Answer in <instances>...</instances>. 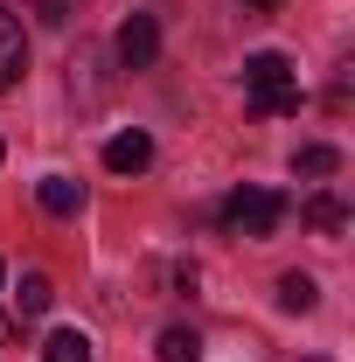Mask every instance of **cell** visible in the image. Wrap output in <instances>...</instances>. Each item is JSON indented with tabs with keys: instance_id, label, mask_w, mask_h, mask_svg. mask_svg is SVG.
Returning <instances> with one entry per match:
<instances>
[{
	"instance_id": "obj_1",
	"label": "cell",
	"mask_w": 355,
	"mask_h": 362,
	"mask_svg": "<svg viewBox=\"0 0 355 362\" xmlns=\"http://www.w3.org/2000/svg\"><path fill=\"white\" fill-rule=\"evenodd\" d=\"M244 98L265 112V119H293L300 112V70L279 56V49H258L244 63Z\"/></svg>"
},
{
	"instance_id": "obj_2",
	"label": "cell",
	"mask_w": 355,
	"mask_h": 362,
	"mask_svg": "<svg viewBox=\"0 0 355 362\" xmlns=\"http://www.w3.org/2000/svg\"><path fill=\"white\" fill-rule=\"evenodd\" d=\"M216 223L230 230V237H272V230L286 223V195L279 188H237V195H223V209H216Z\"/></svg>"
},
{
	"instance_id": "obj_3",
	"label": "cell",
	"mask_w": 355,
	"mask_h": 362,
	"mask_svg": "<svg viewBox=\"0 0 355 362\" xmlns=\"http://www.w3.org/2000/svg\"><path fill=\"white\" fill-rule=\"evenodd\" d=\"M112 49H119V70H153V56H161V21H153V14H126Z\"/></svg>"
},
{
	"instance_id": "obj_4",
	"label": "cell",
	"mask_w": 355,
	"mask_h": 362,
	"mask_svg": "<svg viewBox=\"0 0 355 362\" xmlns=\"http://www.w3.org/2000/svg\"><path fill=\"white\" fill-rule=\"evenodd\" d=\"M28 77V35H21V14L0 7V90H14Z\"/></svg>"
},
{
	"instance_id": "obj_5",
	"label": "cell",
	"mask_w": 355,
	"mask_h": 362,
	"mask_svg": "<svg viewBox=\"0 0 355 362\" xmlns=\"http://www.w3.org/2000/svg\"><path fill=\"white\" fill-rule=\"evenodd\" d=\"M146 160H153V139L139 133H112L105 139V168H112V175H139V168H146Z\"/></svg>"
},
{
	"instance_id": "obj_6",
	"label": "cell",
	"mask_w": 355,
	"mask_h": 362,
	"mask_svg": "<svg viewBox=\"0 0 355 362\" xmlns=\"http://www.w3.org/2000/svg\"><path fill=\"white\" fill-rule=\"evenodd\" d=\"M35 202H42L49 216H77V209H84V188H77V181H63V175H49L42 188H35Z\"/></svg>"
},
{
	"instance_id": "obj_7",
	"label": "cell",
	"mask_w": 355,
	"mask_h": 362,
	"mask_svg": "<svg viewBox=\"0 0 355 362\" xmlns=\"http://www.w3.org/2000/svg\"><path fill=\"white\" fill-rule=\"evenodd\" d=\"M49 300H56V286H49V272H21V286H14V307H21V320L49 314Z\"/></svg>"
},
{
	"instance_id": "obj_8",
	"label": "cell",
	"mask_w": 355,
	"mask_h": 362,
	"mask_svg": "<svg viewBox=\"0 0 355 362\" xmlns=\"http://www.w3.org/2000/svg\"><path fill=\"white\" fill-rule=\"evenodd\" d=\"M153 356L161 362H202V334H195V327H161Z\"/></svg>"
},
{
	"instance_id": "obj_9",
	"label": "cell",
	"mask_w": 355,
	"mask_h": 362,
	"mask_svg": "<svg viewBox=\"0 0 355 362\" xmlns=\"http://www.w3.org/2000/svg\"><path fill=\"white\" fill-rule=\"evenodd\" d=\"M42 362H91V334L84 327H56L42 341Z\"/></svg>"
},
{
	"instance_id": "obj_10",
	"label": "cell",
	"mask_w": 355,
	"mask_h": 362,
	"mask_svg": "<svg viewBox=\"0 0 355 362\" xmlns=\"http://www.w3.org/2000/svg\"><path fill=\"white\" fill-rule=\"evenodd\" d=\"M313 300H320V286H313L307 272H286V279H279V307H286V314H313Z\"/></svg>"
},
{
	"instance_id": "obj_11",
	"label": "cell",
	"mask_w": 355,
	"mask_h": 362,
	"mask_svg": "<svg viewBox=\"0 0 355 362\" xmlns=\"http://www.w3.org/2000/svg\"><path fill=\"white\" fill-rule=\"evenodd\" d=\"M334 168H342V153H334V146H320V139H313V146H300V153H293V175H307V181L334 175Z\"/></svg>"
},
{
	"instance_id": "obj_12",
	"label": "cell",
	"mask_w": 355,
	"mask_h": 362,
	"mask_svg": "<svg viewBox=\"0 0 355 362\" xmlns=\"http://www.w3.org/2000/svg\"><path fill=\"white\" fill-rule=\"evenodd\" d=\"M300 216H307L313 230H342V223H349V209H342V195H327V188H320V195H307V209H300Z\"/></svg>"
},
{
	"instance_id": "obj_13",
	"label": "cell",
	"mask_w": 355,
	"mask_h": 362,
	"mask_svg": "<svg viewBox=\"0 0 355 362\" xmlns=\"http://www.w3.org/2000/svg\"><path fill=\"white\" fill-rule=\"evenodd\" d=\"M77 7H84V0H28V14H42V21H56V28L77 21Z\"/></svg>"
},
{
	"instance_id": "obj_14",
	"label": "cell",
	"mask_w": 355,
	"mask_h": 362,
	"mask_svg": "<svg viewBox=\"0 0 355 362\" xmlns=\"http://www.w3.org/2000/svg\"><path fill=\"white\" fill-rule=\"evenodd\" d=\"M244 7H258V14H272V7H286V0H244Z\"/></svg>"
},
{
	"instance_id": "obj_15",
	"label": "cell",
	"mask_w": 355,
	"mask_h": 362,
	"mask_svg": "<svg viewBox=\"0 0 355 362\" xmlns=\"http://www.w3.org/2000/svg\"><path fill=\"white\" fill-rule=\"evenodd\" d=\"M0 286H7V265H0Z\"/></svg>"
},
{
	"instance_id": "obj_16",
	"label": "cell",
	"mask_w": 355,
	"mask_h": 362,
	"mask_svg": "<svg viewBox=\"0 0 355 362\" xmlns=\"http://www.w3.org/2000/svg\"><path fill=\"white\" fill-rule=\"evenodd\" d=\"M307 362H327V356H307Z\"/></svg>"
},
{
	"instance_id": "obj_17",
	"label": "cell",
	"mask_w": 355,
	"mask_h": 362,
	"mask_svg": "<svg viewBox=\"0 0 355 362\" xmlns=\"http://www.w3.org/2000/svg\"><path fill=\"white\" fill-rule=\"evenodd\" d=\"M0 160H7V146H0Z\"/></svg>"
}]
</instances>
